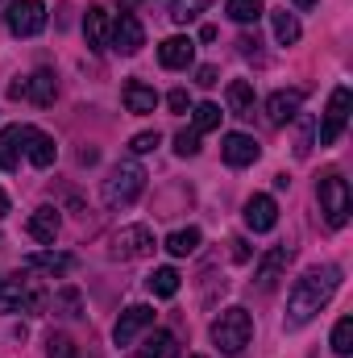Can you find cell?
Returning <instances> with one entry per match:
<instances>
[{
	"instance_id": "cell-1",
	"label": "cell",
	"mask_w": 353,
	"mask_h": 358,
	"mask_svg": "<svg viewBox=\"0 0 353 358\" xmlns=\"http://www.w3.org/2000/svg\"><path fill=\"white\" fill-rule=\"evenodd\" d=\"M337 287H341V267H333V263L308 267L291 283V292H287V317H283V325L287 329H303L308 321H316L320 308L337 296Z\"/></svg>"
},
{
	"instance_id": "cell-2",
	"label": "cell",
	"mask_w": 353,
	"mask_h": 358,
	"mask_svg": "<svg viewBox=\"0 0 353 358\" xmlns=\"http://www.w3.org/2000/svg\"><path fill=\"white\" fill-rule=\"evenodd\" d=\"M142 192H146V171L137 163H117L104 179V187H100V200L108 208H129Z\"/></svg>"
},
{
	"instance_id": "cell-3",
	"label": "cell",
	"mask_w": 353,
	"mask_h": 358,
	"mask_svg": "<svg viewBox=\"0 0 353 358\" xmlns=\"http://www.w3.org/2000/svg\"><path fill=\"white\" fill-rule=\"evenodd\" d=\"M254 338V317L246 308H225L216 321H212V342L220 346V355H241Z\"/></svg>"
},
{
	"instance_id": "cell-4",
	"label": "cell",
	"mask_w": 353,
	"mask_h": 358,
	"mask_svg": "<svg viewBox=\"0 0 353 358\" xmlns=\"http://www.w3.org/2000/svg\"><path fill=\"white\" fill-rule=\"evenodd\" d=\"M316 200H320V213L329 221V229H345L350 225V213H353V200H350V183L337 176H324L316 183Z\"/></svg>"
},
{
	"instance_id": "cell-5",
	"label": "cell",
	"mask_w": 353,
	"mask_h": 358,
	"mask_svg": "<svg viewBox=\"0 0 353 358\" xmlns=\"http://www.w3.org/2000/svg\"><path fill=\"white\" fill-rule=\"evenodd\" d=\"M350 104H353V92L341 84V88H333L329 96V108H324V121L316 125V134H320V146H337V138L345 134V125H350Z\"/></svg>"
},
{
	"instance_id": "cell-6",
	"label": "cell",
	"mask_w": 353,
	"mask_h": 358,
	"mask_svg": "<svg viewBox=\"0 0 353 358\" xmlns=\"http://www.w3.org/2000/svg\"><path fill=\"white\" fill-rule=\"evenodd\" d=\"M0 304L13 308V313H42L46 308V292L33 279H13V283H0Z\"/></svg>"
},
{
	"instance_id": "cell-7",
	"label": "cell",
	"mask_w": 353,
	"mask_h": 358,
	"mask_svg": "<svg viewBox=\"0 0 353 358\" xmlns=\"http://www.w3.org/2000/svg\"><path fill=\"white\" fill-rule=\"evenodd\" d=\"M4 21H8V29L17 38H33V34L46 29V4L42 0H13L8 13H4Z\"/></svg>"
},
{
	"instance_id": "cell-8",
	"label": "cell",
	"mask_w": 353,
	"mask_h": 358,
	"mask_svg": "<svg viewBox=\"0 0 353 358\" xmlns=\"http://www.w3.org/2000/svg\"><path fill=\"white\" fill-rule=\"evenodd\" d=\"M154 255V234L150 225H125L117 238H112V259H146Z\"/></svg>"
},
{
	"instance_id": "cell-9",
	"label": "cell",
	"mask_w": 353,
	"mask_h": 358,
	"mask_svg": "<svg viewBox=\"0 0 353 358\" xmlns=\"http://www.w3.org/2000/svg\"><path fill=\"white\" fill-rule=\"evenodd\" d=\"M154 325V308L150 304H129L121 317H117V325H112V342L117 346H129V342H137V334H146Z\"/></svg>"
},
{
	"instance_id": "cell-10",
	"label": "cell",
	"mask_w": 353,
	"mask_h": 358,
	"mask_svg": "<svg viewBox=\"0 0 353 358\" xmlns=\"http://www.w3.org/2000/svg\"><path fill=\"white\" fill-rule=\"evenodd\" d=\"M108 46L121 50V55H137V50L146 46V29H142V21H137L133 13H121V17L112 21V29H108Z\"/></svg>"
},
{
	"instance_id": "cell-11",
	"label": "cell",
	"mask_w": 353,
	"mask_h": 358,
	"mask_svg": "<svg viewBox=\"0 0 353 358\" xmlns=\"http://www.w3.org/2000/svg\"><path fill=\"white\" fill-rule=\"evenodd\" d=\"M13 96H25L29 104H38V108H46V104H54V96H59V84H54V71L50 67H38L25 84H13Z\"/></svg>"
},
{
	"instance_id": "cell-12",
	"label": "cell",
	"mask_w": 353,
	"mask_h": 358,
	"mask_svg": "<svg viewBox=\"0 0 353 358\" xmlns=\"http://www.w3.org/2000/svg\"><path fill=\"white\" fill-rule=\"evenodd\" d=\"M258 155H262V146L250 134H225V142H220V159L229 167H250V163H258Z\"/></svg>"
},
{
	"instance_id": "cell-13",
	"label": "cell",
	"mask_w": 353,
	"mask_h": 358,
	"mask_svg": "<svg viewBox=\"0 0 353 358\" xmlns=\"http://www.w3.org/2000/svg\"><path fill=\"white\" fill-rule=\"evenodd\" d=\"M299 104H303V88L274 92V96L266 100V121H270V125H287V121L299 117Z\"/></svg>"
},
{
	"instance_id": "cell-14",
	"label": "cell",
	"mask_w": 353,
	"mask_h": 358,
	"mask_svg": "<svg viewBox=\"0 0 353 358\" xmlns=\"http://www.w3.org/2000/svg\"><path fill=\"white\" fill-rule=\"evenodd\" d=\"M246 225L254 229V234H270L274 225H278V204H274V196H250L246 200Z\"/></svg>"
},
{
	"instance_id": "cell-15",
	"label": "cell",
	"mask_w": 353,
	"mask_h": 358,
	"mask_svg": "<svg viewBox=\"0 0 353 358\" xmlns=\"http://www.w3.org/2000/svg\"><path fill=\"white\" fill-rule=\"evenodd\" d=\"M21 150L29 155V163H33V167H50V163L59 159V146H54V138H50V134H42V129H33V125H25Z\"/></svg>"
},
{
	"instance_id": "cell-16",
	"label": "cell",
	"mask_w": 353,
	"mask_h": 358,
	"mask_svg": "<svg viewBox=\"0 0 353 358\" xmlns=\"http://www.w3.org/2000/svg\"><path fill=\"white\" fill-rule=\"evenodd\" d=\"M191 59H195V42L183 38V34L167 38V42L158 46V63H163L167 71H183V67H191Z\"/></svg>"
},
{
	"instance_id": "cell-17",
	"label": "cell",
	"mask_w": 353,
	"mask_h": 358,
	"mask_svg": "<svg viewBox=\"0 0 353 358\" xmlns=\"http://www.w3.org/2000/svg\"><path fill=\"white\" fill-rule=\"evenodd\" d=\"M25 234H29L33 242H42V246H54V238H59V208L42 204L38 213H29V221H25Z\"/></svg>"
},
{
	"instance_id": "cell-18",
	"label": "cell",
	"mask_w": 353,
	"mask_h": 358,
	"mask_svg": "<svg viewBox=\"0 0 353 358\" xmlns=\"http://www.w3.org/2000/svg\"><path fill=\"white\" fill-rule=\"evenodd\" d=\"M287 259H291V250H287V246H274V250H266L262 263H258V271H254V283H258V292H270V287L283 279Z\"/></svg>"
},
{
	"instance_id": "cell-19",
	"label": "cell",
	"mask_w": 353,
	"mask_h": 358,
	"mask_svg": "<svg viewBox=\"0 0 353 358\" xmlns=\"http://www.w3.org/2000/svg\"><path fill=\"white\" fill-rule=\"evenodd\" d=\"M121 96H125V108H129V113H137V117H146V113H154V108H158V92L150 88V84H142V80H129Z\"/></svg>"
},
{
	"instance_id": "cell-20",
	"label": "cell",
	"mask_w": 353,
	"mask_h": 358,
	"mask_svg": "<svg viewBox=\"0 0 353 358\" xmlns=\"http://www.w3.org/2000/svg\"><path fill=\"white\" fill-rule=\"evenodd\" d=\"M25 267L46 271V275H71L75 271V259L71 255H59V250H38V255H25Z\"/></svg>"
},
{
	"instance_id": "cell-21",
	"label": "cell",
	"mask_w": 353,
	"mask_h": 358,
	"mask_svg": "<svg viewBox=\"0 0 353 358\" xmlns=\"http://www.w3.org/2000/svg\"><path fill=\"white\" fill-rule=\"evenodd\" d=\"M108 13L104 8H88V17H84V38H88V50H108Z\"/></svg>"
},
{
	"instance_id": "cell-22",
	"label": "cell",
	"mask_w": 353,
	"mask_h": 358,
	"mask_svg": "<svg viewBox=\"0 0 353 358\" xmlns=\"http://www.w3.org/2000/svg\"><path fill=\"white\" fill-rule=\"evenodd\" d=\"M21 138H25V125H4L0 129V171H13L21 163Z\"/></svg>"
},
{
	"instance_id": "cell-23",
	"label": "cell",
	"mask_w": 353,
	"mask_h": 358,
	"mask_svg": "<svg viewBox=\"0 0 353 358\" xmlns=\"http://www.w3.org/2000/svg\"><path fill=\"white\" fill-rule=\"evenodd\" d=\"M137 358H179V338L171 329H154V334L142 342Z\"/></svg>"
},
{
	"instance_id": "cell-24",
	"label": "cell",
	"mask_w": 353,
	"mask_h": 358,
	"mask_svg": "<svg viewBox=\"0 0 353 358\" xmlns=\"http://www.w3.org/2000/svg\"><path fill=\"white\" fill-rule=\"evenodd\" d=\"M225 100H229V113L233 117H254V84L250 80H233L225 88Z\"/></svg>"
},
{
	"instance_id": "cell-25",
	"label": "cell",
	"mask_w": 353,
	"mask_h": 358,
	"mask_svg": "<svg viewBox=\"0 0 353 358\" xmlns=\"http://www.w3.org/2000/svg\"><path fill=\"white\" fill-rule=\"evenodd\" d=\"M270 25H274V38L283 42V46H295L299 42V21H295V13H287V8H274L270 13Z\"/></svg>"
},
{
	"instance_id": "cell-26",
	"label": "cell",
	"mask_w": 353,
	"mask_h": 358,
	"mask_svg": "<svg viewBox=\"0 0 353 358\" xmlns=\"http://www.w3.org/2000/svg\"><path fill=\"white\" fill-rule=\"evenodd\" d=\"M220 104H212V100H204V104H195L191 108V129L195 134H212V129H220Z\"/></svg>"
},
{
	"instance_id": "cell-27",
	"label": "cell",
	"mask_w": 353,
	"mask_h": 358,
	"mask_svg": "<svg viewBox=\"0 0 353 358\" xmlns=\"http://www.w3.org/2000/svg\"><path fill=\"white\" fill-rule=\"evenodd\" d=\"M225 13H229L237 25H254L266 13V0H225Z\"/></svg>"
},
{
	"instance_id": "cell-28",
	"label": "cell",
	"mask_w": 353,
	"mask_h": 358,
	"mask_svg": "<svg viewBox=\"0 0 353 358\" xmlns=\"http://www.w3.org/2000/svg\"><path fill=\"white\" fill-rule=\"evenodd\" d=\"M163 246H167V255L187 259V255H195V250H200V229H175Z\"/></svg>"
},
{
	"instance_id": "cell-29",
	"label": "cell",
	"mask_w": 353,
	"mask_h": 358,
	"mask_svg": "<svg viewBox=\"0 0 353 358\" xmlns=\"http://www.w3.org/2000/svg\"><path fill=\"white\" fill-rule=\"evenodd\" d=\"M146 287L154 292V296H163V300H171L179 292V271L175 267H154V275L146 279Z\"/></svg>"
},
{
	"instance_id": "cell-30",
	"label": "cell",
	"mask_w": 353,
	"mask_h": 358,
	"mask_svg": "<svg viewBox=\"0 0 353 358\" xmlns=\"http://www.w3.org/2000/svg\"><path fill=\"white\" fill-rule=\"evenodd\" d=\"M333 355H341V358L353 355V317H341L333 325Z\"/></svg>"
},
{
	"instance_id": "cell-31",
	"label": "cell",
	"mask_w": 353,
	"mask_h": 358,
	"mask_svg": "<svg viewBox=\"0 0 353 358\" xmlns=\"http://www.w3.org/2000/svg\"><path fill=\"white\" fill-rule=\"evenodd\" d=\"M208 4H212V0H171V21H175V25H187V21H195Z\"/></svg>"
},
{
	"instance_id": "cell-32",
	"label": "cell",
	"mask_w": 353,
	"mask_h": 358,
	"mask_svg": "<svg viewBox=\"0 0 353 358\" xmlns=\"http://www.w3.org/2000/svg\"><path fill=\"white\" fill-rule=\"evenodd\" d=\"M312 138H316V121H312V117H299V129H295V159H308V155H312Z\"/></svg>"
},
{
	"instance_id": "cell-33",
	"label": "cell",
	"mask_w": 353,
	"mask_h": 358,
	"mask_svg": "<svg viewBox=\"0 0 353 358\" xmlns=\"http://www.w3.org/2000/svg\"><path fill=\"white\" fill-rule=\"evenodd\" d=\"M158 146H163L158 129H146V134H133V138H129V150H133V155H150V150H158Z\"/></svg>"
},
{
	"instance_id": "cell-34",
	"label": "cell",
	"mask_w": 353,
	"mask_h": 358,
	"mask_svg": "<svg viewBox=\"0 0 353 358\" xmlns=\"http://www.w3.org/2000/svg\"><path fill=\"white\" fill-rule=\"evenodd\" d=\"M54 308H63V317H80V308H84V304H80V292H75V287H63V292L54 296Z\"/></svg>"
},
{
	"instance_id": "cell-35",
	"label": "cell",
	"mask_w": 353,
	"mask_h": 358,
	"mask_svg": "<svg viewBox=\"0 0 353 358\" xmlns=\"http://www.w3.org/2000/svg\"><path fill=\"white\" fill-rule=\"evenodd\" d=\"M46 355H50V358H75V342H71V338H63V334H50Z\"/></svg>"
},
{
	"instance_id": "cell-36",
	"label": "cell",
	"mask_w": 353,
	"mask_h": 358,
	"mask_svg": "<svg viewBox=\"0 0 353 358\" xmlns=\"http://www.w3.org/2000/svg\"><path fill=\"white\" fill-rule=\"evenodd\" d=\"M175 150L183 155V159L200 155V134H195V129H183V134H175Z\"/></svg>"
},
{
	"instance_id": "cell-37",
	"label": "cell",
	"mask_w": 353,
	"mask_h": 358,
	"mask_svg": "<svg viewBox=\"0 0 353 358\" xmlns=\"http://www.w3.org/2000/svg\"><path fill=\"white\" fill-rule=\"evenodd\" d=\"M167 104H171V113H187V108H191V96H187V88H175L171 96H167Z\"/></svg>"
},
{
	"instance_id": "cell-38",
	"label": "cell",
	"mask_w": 353,
	"mask_h": 358,
	"mask_svg": "<svg viewBox=\"0 0 353 358\" xmlns=\"http://www.w3.org/2000/svg\"><path fill=\"white\" fill-rule=\"evenodd\" d=\"M195 84H200V88H212V84H216V67H200V71H195Z\"/></svg>"
},
{
	"instance_id": "cell-39",
	"label": "cell",
	"mask_w": 353,
	"mask_h": 358,
	"mask_svg": "<svg viewBox=\"0 0 353 358\" xmlns=\"http://www.w3.org/2000/svg\"><path fill=\"white\" fill-rule=\"evenodd\" d=\"M233 259H237V263H246V259H250V250H246V242H233Z\"/></svg>"
},
{
	"instance_id": "cell-40",
	"label": "cell",
	"mask_w": 353,
	"mask_h": 358,
	"mask_svg": "<svg viewBox=\"0 0 353 358\" xmlns=\"http://www.w3.org/2000/svg\"><path fill=\"white\" fill-rule=\"evenodd\" d=\"M291 4H295V8H316L320 0H291Z\"/></svg>"
},
{
	"instance_id": "cell-41",
	"label": "cell",
	"mask_w": 353,
	"mask_h": 358,
	"mask_svg": "<svg viewBox=\"0 0 353 358\" xmlns=\"http://www.w3.org/2000/svg\"><path fill=\"white\" fill-rule=\"evenodd\" d=\"M4 213H8V196H4V187H0V221H4Z\"/></svg>"
},
{
	"instance_id": "cell-42",
	"label": "cell",
	"mask_w": 353,
	"mask_h": 358,
	"mask_svg": "<svg viewBox=\"0 0 353 358\" xmlns=\"http://www.w3.org/2000/svg\"><path fill=\"white\" fill-rule=\"evenodd\" d=\"M191 358H204V355H191Z\"/></svg>"
}]
</instances>
